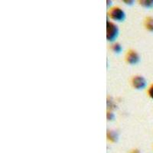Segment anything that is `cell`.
<instances>
[{"instance_id": "obj_3", "label": "cell", "mask_w": 153, "mask_h": 153, "mask_svg": "<svg viewBox=\"0 0 153 153\" xmlns=\"http://www.w3.org/2000/svg\"><path fill=\"white\" fill-rule=\"evenodd\" d=\"M132 84L135 88L138 89V90H143L146 86V80L143 76H138L133 78Z\"/></svg>"}, {"instance_id": "obj_1", "label": "cell", "mask_w": 153, "mask_h": 153, "mask_svg": "<svg viewBox=\"0 0 153 153\" xmlns=\"http://www.w3.org/2000/svg\"><path fill=\"white\" fill-rule=\"evenodd\" d=\"M119 28L113 22L108 21L106 23V38L110 42H113L118 37Z\"/></svg>"}, {"instance_id": "obj_7", "label": "cell", "mask_w": 153, "mask_h": 153, "mask_svg": "<svg viewBox=\"0 0 153 153\" xmlns=\"http://www.w3.org/2000/svg\"><path fill=\"white\" fill-rule=\"evenodd\" d=\"M108 136L110 137V139H111V140H113V141H116L117 139V137H118L117 132H114V131H110V132H109Z\"/></svg>"}, {"instance_id": "obj_10", "label": "cell", "mask_w": 153, "mask_h": 153, "mask_svg": "<svg viewBox=\"0 0 153 153\" xmlns=\"http://www.w3.org/2000/svg\"><path fill=\"white\" fill-rule=\"evenodd\" d=\"M149 95H150V97H151L152 98V99H153V85L151 87H150V89H149Z\"/></svg>"}, {"instance_id": "obj_2", "label": "cell", "mask_w": 153, "mask_h": 153, "mask_svg": "<svg viewBox=\"0 0 153 153\" xmlns=\"http://www.w3.org/2000/svg\"><path fill=\"white\" fill-rule=\"evenodd\" d=\"M110 16L117 22H123L126 19V13L120 8H114L110 12Z\"/></svg>"}, {"instance_id": "obj_6", "label": "cell", "mask_w": 153, "mask_h": 153, "mask_svg": "<svg viewBox=\"0 0 153 153\" xmlns=\"http://www.w3.org/2000/svg\"><path fill=\"white\" fill-rule=\"evenodd\" d=\"M146 27L149 30L153 32V19H148L146 21Z\"/></svg>"}, {"instance_id": "obj_4", "label": "cell", "mask_w": 153, "mask_h": 153, "mask_svg": "<svg viewBox=\"0 0 153 153\" xmlns=\"http://www.w3.org/2000/svg\"><path fill=\"white\" fill-rule=\"evenodd\" d=\"M127 61L131 65H136L139 61V56L135 51H130L127 55Z\"/></svg>"}, {"instance_id": "obj_5", "label": "cell", "mask_w": 153, "mask_h": 153, "mask_svg": "<svg viewBox=\"0 0 153 153\" xmlns=\"http://www.w3.org/2000/svg\"><path fill=\"white\" fill-rule=\"evenodd\" d=\"M140 4L142 5H143L144 7L146 8H149L153 7V0H148V1H141L140 2Z\"/></svg>"}, {"instance_id": "obj_9", "label": "cell", "mask_w": 153, "mask_h": 153, "mask_svg": "<svg viewBox=\"0 0 153 153\" xmlns=\"http://www.w3.org/2000/svg\"><path fill=\"white\" fill-rule=\"evenodd\" d=\"M115 118V115L113 113H108L107 119L109 120H113Z\"/></svg>"}, {"instance_id": "obj_8", "label": "cell", "mask_w": 153, "mask_h": 153, "mask_svg": "<svg viewBox=\"0 0 153 153\" xmlns=\"http://www.w3.org/2000/svg\"><path fill=\"white\" fill-rule=\"evenodd\" d=\"M113 51H114L116 53H120L122 51V46L120 45V44H116L113 48Z\"/></svg>"}, {"instance_id": "obj_11", "label": "cell", "mask_w": 153, "mask_h": 153, "mask_svg": "<svg viewBox=\"0 0 153 153\" xmlns=\"http://www.w3.org/2000/svg\"><path fill=\"white\" fill-rule=\"evenodd\" d=\"M125 2H126V4H131L130 2H133V1H125Z\"/></svg>"}]
</instances>
